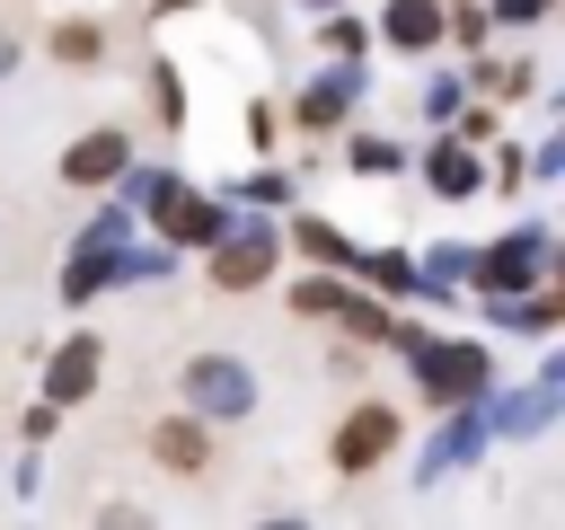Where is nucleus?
<instances>
[{
  "mask_svg": "<svg viewBox=\"0 0 565 530\" xmlns=\"http://www.w3.org/2000/svg\"><path fill=\"white\" fill-rule=\"evenodd\" d=\"M168 477H212V433L194 424V415H168V424H150V442H141Z\"/></svg>",
  "mask_w": 565,
  "mask_h": 530,
  "instance_id": "obj_2",
  "label": "nucleus"
},
{
  "mask_svg": "<svg viewBox=\"0 0 565 530\" xmlns=\"http://www.w3.org/2000/svg\"><path fill=\"white\" fill-rule=\"evenodd\" d=\"M159 230H168V239H212V203H194V194H159Z\"/></svg>",
  "mask_w": 565,
  "mask_h": 530,
  "instance_id": "obj_7",
  "label": "nucleus"
},
{
  "mask_svg": "<svg viewBox=\"0 0 565 530\" xmlns=\"http://www.w3.org/2000/svg\"><path fill=\"white\" fill-rule=\"evenodd\" d=\"M185 398H203L212 415H247V406H256L247 371H238V362H221V353H194V362H185Z\"/></svg>",
  "mask_w": 565,
  "mask_h": 530,
  "instance_id": "obj_3",
  "label": "nucleus"
},
{
  "mask_svg": "<svg viewBox=\"0 0 565 530\" xmlns=\"http://www.w3.org/2000/svg\"><path fill=\"white\" fill-rule=\"evenodd\" d=\"M265 265H274V239H230V247L212 256V283H221V292H256Z\"/></svg>",
  "mask_w": 565,
  "mask_h": 530,
  "instance_id": "obj_4",
  "label": "nucleus"
},
{
  "mask_svg": "<svg viewBox=\"0 0 565 530\" xmlns=\"http://www.w3.org/2000/svg\"><path fill=\"white\" fill-rule=\"evenodd\" d=\"M388 442H397V415H388V406H353V415L335 424V442H327V451H335V468H344V477H362V468H380V459H388Z\"/></svg>",
  "mask_w": 565,
  "mask_h": 530,
  "instance_id": "obj_1",
  "label": "nucleus"
},
{
  "mask_svg": "<svg viewBox=\"0 0 565 530\" xmlns=\"http://www.w3.org/2000/svg\"><path fill=\"white\" fill-rule=\"evenodd\" d=\"M88 380H97V344L79 336V344L53 362V398H88Z\"/></svg>",
  "mask_w": 565,
  "mask_h": 530,
  "instance_id": "obj_8",
  "label": "nucleus"
},
{
  "mask_svg": "<svg viewBox=\"0 0 565 530\" xmlns=\"http://www.w3.org/2000/svg\"><path fill=\"white\" fill-rule=\"evenodd\" d=\"M115 168H124V132H97V141H79V150L62 159V177H71V186H106Z\"/></svg>",
  "mask_w": 565,
  "mask_h": 530,
  "instance_id": "obj_5",
  "label": "nucleus"
},
{
  "mask_svg": "<svg viewBox=\"0 0 565 530\" xmlns=\"http://www.w3.org/2000/svg\"><path fill=\"white\" fill-rule=\"evenodd\" d=\"M433 26H441V18H433L424 0H406V9H397V44H433Z\"/></svg>",
  "mask_w": 565,
  "mask_h": 530,
  "instance_id": "obj_9",
  "label": "nucleus"
},
{
  "mask_svg": "<svg viewBox=\"0 0 565 530\" xmlns=\"http://www.w3.org/2000/svg\"><path fill=\"white\" fill-rule=\"evenodd\" d=\"M9 71H18V35L0 26V80H9Z\"/></svg>",
  "mask_w": 565,
  "mask_h": 530,
  "instance_id": "obj_10",
  "label": "nucleus"
},
{
  "mask_svg": "<svg viewBox=\"0 0 565 530\" xmlns=\"http://www.w3.org/2000/svg\"><path fill=\"white\" fill-rule=\"evenodd\" d=\"M44 44H53V62H71V71H88V62H97V44H106V35H97V26H88V18H62V26H53V35H44Z\"/></svg>",
  "mask_w": 565,
  "mask_h": 530,
  "instance_id": "obj_6",
  "label": "nucleus"
}]
</instances>
